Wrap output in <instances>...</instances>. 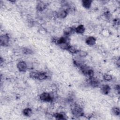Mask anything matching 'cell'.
<instances>
[{
    "label": "cell",
    "mask_w": 120,
    "mask_h": 120,
    "mask_svg": "<svg viewBox=\"0 0 120 120\" xmlns=\"http://www.w3.org/2000/svg\"><path fill=\"white\" fill-rule=\"evenodd\" d=\"M9 37L7 34H3L0 37V43L1 46H6L8 45Z\"/></svg>",
    "instance_id": "3"
},
{
    "label": "cell",
    "mask_w": 120,
    "mask_h": 120,
    "mask_svg": "<svg viewBox=\"0 0 120 120\" xmlns=\"http://www.w3.org/2000/svg\"><path fill=\"white\" fill-rule=\"evenodd\" d=\"M71 112L76 117H81L83 115L82 108L79 105H74L71 108Z\"/></svg>",
    "instance_id": "1"
},
{
    "label": "cell",
    "mask_w": 120,
    "mask_h": 120,
    "mask_svg": "<svg viewBox=\"0 0 120 120\" xmlns=\"http://www.w3.org/2000/svg\"><path fill=\"white\" fill-rule=\"evenodd\" d=\"M111 90L110 87L107 84L102 85L101 87V92L104 94H108Z\"/></svg>",
    "instance_id": "10"
},
{
    "label": "cell",
    "mask_w": 120,
    "mask_h": 120,
    "mask_svg": "<svg viewBox=\"0 0 120 120\" xmlns=\"http://www.w3.org/2000/svg\"><path fill=\"white\" fill-rule=\"evenodd\" d=\"M68 14L67 10L65 9H62L59 11L57 13V16L58 17L60 18H65Z\"/></svg>",
    "instance_id": "9"
},
{
    "label": "cell",
    "mask_w": 120,
    "mask_h": 120,
    "mask_svg": "<svg viewBox=\"0 0 120 120\" xmlns=\"http://www.w3.org/2000/svg\"><path fill=\"white\" fill-rule=\"evenodd\" d=\"M103 79L105 81L109 82L111 81L112 79V77L111 75L109 74H105L103 75Z\"/></svg>",
    "instance_id": "17"
},
{
    "label": "cell",
    "mask_w": 120,
    "mask_h": 120,
    "mask_svg": "<svg viewBox=\"0 0 120 120\" xmlns=\"http://www.w3.org/2000/svg\"><path fill=\"white\" fill-rule=\"evenodd\" d=\"M90 84L93 87H98L100 85V82L98 79L94 77L90 78Z\"/></svg>",
    "instance_id": "6"
},
{
    "label": "cell",
    "mask_w": 120,
    "mask_h": 120,
    "mask_svg": "<svg viewBox=\"0 0 120 120\" xmlns=\"http://www.w3.org/2000/svg\"><path fill=\"white\" fill-rule=\"evenodd\" d=\"M79 57H85L87 55V52L84 51H79L77 52Z\"/></svg>",
    "instance_id": "19"
},
{
    "label": "cell",
    "mask_w": 120,
    "mask_h": 120,
    "mask_svg": "<svg viewBox=\"0 0 120 120\" xmlns=\"http://www.w3.org/2000/svg\"><path fill=\"white\" fill-rule=\"evenodd\" d=\"M23 53L26 54H30L32 53V50L31 49H30L29 48H24L23 50Z\"/></svg>",
    "instance_id": "20"
},
{
    "label": "cell",
    "mask_w": 120,
    "mask_h": 120,
    "mask_svg": "<svg viewBox=\"0 0 120 120\" xmlns=\"http://www.w3.org/2000/svg\"><path fill=\"white\" fill-rule=\"evenodd\" d=\"M40 99L44 102H50L53 100V96L51 93L44 92L42 93L39 96Z\"/></svg>",
    "instance_id": "2"
},
{
    "label": "cell",
    "mask_w": 120,
    "mask_h": 120,
    "mask_svg": "<svg viewBox=\"0 0 120 120\" xmlns=\"http://www.w3.org/2000/svg\"><path fill=\"white\" fill-rule=\"evenodd\" d=\"M46 8V4L43 1H39L36 6V8L38 11H43Z\"/></svg>",
    "instance_id": "8"
},
{
    "label": "cell",
    "mask_w": 120,
    "mask_h": 120,
    "mask_svg": "<svg viewBox=\"0 0 120 120\" xmlns=\"http://www.w3.org/2000/svg\"><path fill=\"white\" fill-rule=\"evenodd\" d=\"M67 50L69 52L71 53L72 54L77 53V52L79 51L76 47H74L73 46H71L70 45H69V46L68 47V48Z\"/></svg>",
    "instance_id": "14"
},
{
    "label": "cell",
    "mask_w": 120,
    "mask_h": 120,
    "mask_svg": "<svg viewBox=\"0 0 120 120\" xmlns=\"http://www.w3.org/2000/svg\"><path fill=\"white\" fill-rule=\"evenodd\" d=\"M85 31V28L84 25L82 24L79 25L75 28V31L78 34H83Z\"/></svg>",
    "instance_id": "11"
},
{
    "label": "cell",
    "mask_w": 120,
    "mask_h": 120,
    "mask_svg": "<svg viewBox=\"0 0 120 120\" xmlns=\"http://www.w3.org/2000/svg\"><path fill=\"white\" fill-rule=\"evenodd\" d=\"M47 75L44 72H38L36 79L39 80H43L47 78Z\"/></svg>",
    "instance_id": "13"
},
{
    "label": "cell",
    "mask_w": 120,
    "mask_h": 120,
    "mask_svg": "<svg viewBox=\"0 0 120 120\" xmlns=\"http://www.w3.org/2000/svg\"><path fill=\"white\" fill-rule=\"evenodd\" d=\"M92 2V1L90 0H83L82 1V6L86 9H89L90 8Z\"/></svg>",
    "instance_id": "12"
},
{
    "label": "cell",
    "mask_w": 120,
    "mask_h": 120,
    "mask_svg": "<svg viewBox=\"0 0 120 120\" xmlns=\"http://www.w3.org/2000/svg\"><path fill=\"white\" fill-rule=\"evenodd\" d=\"M32 112V110L30 108H26L22 111V113L25 116H30Z\"/></svg>",
    "instance_id": "15"
},
{
    "label": "cell",
    "mask_w": 120,
    "mask_h": 120,
    "mask_svg": "<svg viewBox=\"0 0 120 120\" xmlns=\"http://www.w3.org/2000/svg\"><path fill=\"white\" fill-rule=\"evenodd\" d=\"M53 117L58 120L66 119V118H65V115L61 112H58V113H56L54 114Z\"/></svg>",
    "instance_id": "16"
},
{
    "label": "cell",
    "mask_w": 120,
    "mask_h": 120,
    "mask_svg": "<svg viewBox=\"0 0 120 120\" xmlns=\"http://www.w3.org/2000/svg\"><path fill=\"white\" fill-rule=\"evenodd\" d=\"M17 68L18 70L22 72H25L28 68L26 63L24 61H20L17 64Z\"/></svg>",
    "instance_id": "4"
},
{
    "label": "cell",
    "mask_w": 120,
    "mask_h": 120,
    "mask_svg": "<svg viewBox=\"0 0 120 120\" xmlns=\"http://www.w3.org/2000/svg\"><path fill=\"white\" fill-rule=\"evenodd\" d=\"M112 113L116 116H119L120 115V109L118 107H113L112 109Z\"/></svg>",
    "instance_id": "18"
},
{
    "label": "cell",
    "mask_w": 120,
    "mask_h": 120,
    "mask_svg": "<svg viewBox=\"0 0 120 120\" xmlns=\"http://www.w3.org/2000/svg\"><path fill=\"white\" fill-rule=\"evenodd\" d=\"M75 31V29L71 27H68L65 28L63 30V33L66 37H68L71 35Z\"/></svg>",
    "instance_id": "7"
},
{
    "label": "cell",
    "mask_w": 120,
    "mask_h": 120,
    "mask_svg": "<svg viewBox=\"0 0 120 120\" xmlns=\"http://www.w3.org/2000/svg\"><path fill=\"white\" fill-rule=\"evenodd\" d=\"M85 42L87 45H93L96 42V38L93 36H89L87 37L85 40Z\"/></svg>",
    "instance_id": "5"
}]
</instances>
